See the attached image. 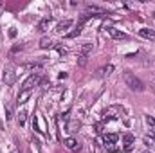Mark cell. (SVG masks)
<instances>
[{"label":"cell","instance_id":"cell-1","mask_svg":"<svg viewBox=\"0 0 155 153\" xmlns=\"http://www.w3.org/2000/svg\"><path fill=\"white\" fill-rule=\"evenodd\" d=\"M123 115H124L123 106L114 105V106H108V108H105V110L101 112V119H103V122H105V121H116V119H121Z\"/></svg>","mask_w":155,"mask_h":153},{"label":"cell","instance_id":"cell-2","mask_svg":"<svg viewBox=\"0 0 155 153\" xmlns=\"http://www.w3.org/2000/svg\"><path fill=\"white\" fill-rule=\"evenodd\" d=\"M123 79H124V83H126V86H128L130 90H134V92H143V90H144L143 81H141L139 77H135L132 72H124V74H123Z\"/></svg>","mask_w":155,"mask_h":153},{"label":"cell","instance_id":"cell-3","mask_svg":"<svg viewBox=\"0 0 155 153\" xmlns=\"http://www.w3.org/2000/svg\"><path fill=\"white\" fill-rule=\"evenodd\" d=\"M2 81H4V85H5V86H11V85H15V81H16V72H15V69H13V67H7V69H4Z\"/></svg>","mask_w":155,"mask_h":153},{"label":"cell","instance_id":"cell-4","mask_svg":"<svg viewBox=\"0 0 155 153\" xmlns=\"http://www.w3.org/2000/svg\"><path fill=\"white\" fill-rule=\"evenodd\" d=\"M40 81H41V79H40V74H31V76L24 81L22 90H33L35 86H38L40 85Z\"/></svg>","mask_w":155,"mask_h":153},{"label":"cell","instance_id":"cell-5","mask_svg":"<svg viewBox=\"0 0 155 153\" xmlns=\"http://www.w3.org/2000/svg\"><path fill=\"white\" fill-rule=\"evenodd\" d=\"M134 144H135V137L132 135V133H124L123 135V151H132V148H134Z\"/></svg>","mask_w":155,"mask_h":153},{"label":"cell","instance_id":"cell-6","mask_svg":"<svg viewBox=\"0 0 155 153\" xmlns=\"http://www.w3.org/2000/svg\"><path fill=\"white\" fill-rule=\"evenodd\" d=\"M63 144H65V148L69 150V151H79L81 150V142L74 139V137H67L65 141H63Z\"/></svg>","mask_w":155,"mask_h":153},{"label":"cell","instance_id":"cell-7","mask_svg":"<svg viewBox=\"0 0 155 153\" xmlns=\"http://www.w3.org/2000/svg\"><path fill=\"white\" fill-rule=\"evenodd\" d=\"M85 15H88V16H103V15H107V13H105L101 7H97V5H87Z\"/></svg>","mask_w":155,"mask_h":153},{"label":"cell","instance_id":"cell-8","mask_svg":"<svg viewBox=\"0 0 155 153\" xmlns=\"http://www.w3.org/2000/svg\"><path fill=\"white\" fill-rule=\"evenodd\" d=\"M107 31H108V34L114 40H128V34L123 33V31H119V29H116V27H108Z\"/></svg>","mask_w":155,"mask_h":153},{"label":"cell","instance_id":"cell-9","mask_svg":"<svg viewBox=\"0 0 155 153\" xmlns=\"http://www.w3.org/2000/svg\"><path fill=\"white\" fill-rule=\"evenodd\" d=\"M117 139H119L117 133H105V135H103V144H105V148H107V146H114L117 142Z\"/></svg>","mask_w":155,"mask_h":153},{"label":"cell","instance_id":"cell-10","mask_svg":"<svg viewBox=\"0 0 155 153\" xmlns=\"http://www.w3.org/2000/svg\"><path fill=\"white\" fill-rule=\"evenodd\" d=\"M71 25H72V20H63V22H60V24L56 25V33H58V34H63Z\"/></svg>","mask_w":155,"mask_h":153},{"label":"cell","instance_id":"cell-11","mask_svg":"<svg viewBox=\"0 0 155 153\" xmlns=\"http://www.w3.org/2000/svg\"><path fill=\"white\" fill-rule=\"evenodd\" d=\"M79 128H81V121H79V119H72V121H69V124H67V132H71V133H76Z\"/></svg>","mask_w":155,"mask_h":153},{"label":"cell","instance_id":"cell-12","mask_svg":"<svg viewBox=\"0 0 155 153\" xmlns=\"http://www.w3.org/2000/svg\"><path fill=\"white\" fill-rule=\"evenodd\" d=\"M139 36H143V38H146V40H152V41H155V31H153V29L144 27V29H141V31H139Z\"/></svg>","mask_w":155,"mask_h":153},{"label":"cell","instance_id":"cell-13","mask_svg":"<svg viewBox=\"0 0 155 153\" xmlns=\"http://www.w3.org/2000/svg\"><path fill=\"white\" fill-rule=\"evenodd\" d=\"M112 70H114V65H107V67H101V69L96 72V76H97V77L110 76V74H112Z\"/></svg>","mask_w":155,"mask_h":153},{"label":"cell","instance_id":"cell-14","mask_svg":"<svg viewBox=\"0 0 155 153\" xmlns=\"http://www.w3.org/2000/svg\"><path fill=\"white\" fill-rule=\"evenodd\" d=\"M51 25H52V18H51V16H47V18L40 20V24H38V31H47V29H49Z\"/></svg>","mask_w":155,"mask_h":153},{"label":"cell","instance_id":"cell-15","mask_svg":"<svg viewBox=\"0 0 155 153\" xmlns=\"http://www.w3.org/2000/svg\"><path fill=\"white\" fill-rule=\"evenodd\" d=\"M29 97H31V90H22V92L18 94V101H16V103H18V105H24Z\"/></svg>","mask_w":155,"mask_h":153},{"label":"cell","instance_id":"cell-16","mask_svg":"<svg viewBox=\"0 0 155 153\" xmlns=\"http://www.w3.org/2000/svg\"><path fill=\"white\" fill-rule=\"evenodd\" d=\"M25 119H27V110L25 108H20V112H18V126H24L25 124Z\"/></svg>","mask_w":155,"mask_h":153},{"label":"cell","instance_id":"cell-17","mask_svg":"<svg viewBox=\"0 0 155 153\" xmlns=\"http://www.w3.org/2000/svg\"><path fill=\"white\" fill-rule=\"evenodd\" d=\"M143 142H144L148 148H155V137L153 135H144V137H143Z\"/></svg>","mask_w":155,"mask_h":153},{"label":"cell","instance_id":"cell-18","mask_svg":"<svg viewBox=\"0 0 155 153\" xmlns=\"http://www.w3.org/2000/svg\"><path fill=\"white\" fill-rule=\"evenodd\" d=\"M54 43H52V40L51 38H41L40 40V49H51Z\"/></svg>","mask_w":155,"mask_h":153},{"label":"cell","instance_id":"cell-19","mask_svg":"<svg viewBox=\"0 0 155 153\" xmlns=\"http://www.w3.org/2000/svg\"><path fill=\"white\" fill-rule=\"evenodd\" d=\"M92 50V43H85L83 47H81V54L83 56H87V52H90Z\"/></svg>","mask_w":155,"mask_h":153},{"label":"cell","instance_id":"cell-20","mask_svg":"<svg viewBox=\"0 0 155 153\" xmlns=\"http://www.w3.org/2000/svg\"><path fill=\"white\" fill-rule=\"evenodd\" d=\"M87 63V56H83V54H79V58H78V65L79 67H83Z\"/></svg>","mask_w":155,"mask_h":153},{"label":"cell","instance_id":"cell-21","mask_svg":"<svg viewBox=\"0 0 155 153\" xmlns=\"http://www.w3.org/2000/svg\"><path fill=\"white\" fill-rule=\"evenodd\" d=\"M94 130H96V133H103V122L94 124Z\"/></svg>","mask_w":155,"mask_h":153},{"label":"cell","instance_id":"cell-22","mask_svg":"<svg viewBox=\"0 0 155 153\" xmlns=\"http://www.w3.org/2000/svg\"><path fill=\"white\" fill-rule=\"evenodd\" d=\"M13 110H11V106H5V119H7V121H9V119H11V117H13Z\"/></svg>","mask_w":155,"mask_h":153},{"label":"cell","instance_id":"cell-23","mask_svg":"<svg viewBox=\"0 0 155 153\" xmlns=\"http://www.w3.org/2000/svg\"><path fill=\"white\" fill-rule=\"evenodd\" d=\"M69 114H71V112H69V110H67V112H65V114L61 115V119H63V121H69Z\"/></svg>","mask_w":155,"mask_h":153},{"label":"cell","instance_id":"cell-24","mask_svg":"<svg viewBox=\"0 0 155 153\" xmlns=\"http://www.w3.org/2000/svg\"><path fill=\"white\" fill-rule=\"evenodd\" d=\"M4 9H5V5H4V2H2V0H0V15H2V13H4Z\"/></svg>","mask_w":155,"mask_h":153},{"label":"cell","instance_id":"cell-25","mask_svg":"<svg viewBox=\"0 0 155 153\" xmlns=\"http://www.w3.org/2000/svg\"><path fill=\"white\" fill-rule=\"evenodd\" d=\"M58 52H60V54H65V52H67V50H65V49H63V47H58Z\"/></svg>","mask_w":155,"mask_h":153},{"label":"cell","instance_id":"cell-26","mask_svg":"<svg viewBox=\"0 0 155 153\" xmlns=\"http://www.w3.org/2000/svg\"><path fill=\"white\" fill-rule=\"evenodd\" d=\"M152 85H153V86H155V79H153V81H152Z\"/></svg>","mask_w":155,"mask_h":153},{"label":"cell","instance_id":"cell-27","mask_svg":"<svg viewBox=\"0 0 155 153\" xmlns=\"http://www.w3.org/2000/svg\"><path fill=\"white\" fill-rule=\"evenodd\" d=\"M13 153H18V151H13Z\"/></svg>","mask_w":155,"mask_h":153}]
</instances>
